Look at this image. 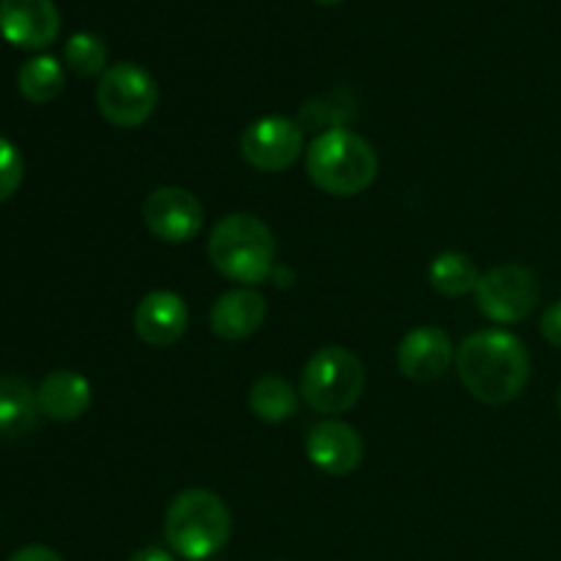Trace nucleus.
<instances>
[{
    "instance_id": "nucleus-1",
    "label": "nucleus",
    "mask_w": 561,
    "mask_h": 561,
    "mask_svg": "<svg viewBox=\"0 0 561 561\" xmlns=\"http://www.w3.org/2000/svg\"><path fill=\"white\" fill-rule=\"evenodd\" d=\"M466 392L485 405H504L518 398L531 376V356L524 340L502 329H485L460 343L455 354Z\"/></svg>"
},
{
    "instance_id": "nucleus-2",
    "label": "nucleus",
    "mask_w": 561,
    "mask_h": 561,
    "mask_svg": "<svg viewBox=\"0 0 561 561\" xmlns=\"http://www.w3.org/2000/svg\"><path fill=\"white\" fill-rule=\"evenodd\" d=\"M305 164L312 184L334 197L359 195L378 175L376 148L345 126L321 131L307 146Z\"/></svg>"
},
{
    "instance_id": "nucleus-3",
    "label": "nucleus",
    "mask_w": 561,
    "mask_h": 561,
    "mask_svg": "<svg viewBox=\"0 0 561 561\" xmlns=\"http://www.w3.org/2000/svg\"><path fill=\"white\" fill-rule=\"evenodd\" d=\"M277 241L255 214H228L208 239V261L222 277L239 285H261L274 274Z\"/></svg>"
},
{
    "instance_id": "nucleus-4",
    "label": "nucleus",
    "mask_w": 561,
    "mask_h": 561,
    "mask_svg": "<svg viewBox=\"0 0 561 561\" xmlns=\"http://www.w3.org/2000/svg\"><path fill=\"white\" fill-rule=\"evenodd\" d=\"M233 518L217 493L190 488L170 502L164 515V540L181 559L206 561L217 557L230 540Z\"/></svg>"
},
{
    "instance_id": "nucleus-5",
    "label": "nucleus",
    "mask_w": 561,
    "mask_h": 561,
    "mask_svg": "<svg viewBox=\"0 0 561 561\" xmlns=\"http://www.w3.org/2000/svg\"><path fill=\"white\" fill-rule=\"evenodd\" d=\"M367 373L359 356L343 345H327L310 356L301 373V398L318 414H345L359 403Z\"/></svg>"
},
{
    "instance_id": "nucleus-6",
    "label": "nucleus",
    "mask_w": 561,
    "mask_h": 561,
    "mask_svg": "<svg viewBox=\"0 0 561 561\" xmlns=\"http://www.w3.org/2000/svg\"><path fill=\"white\" fill-rule=\"evenodd\" d=\"M159 91L153 77L137 64H113L96 88V107L107 124L118 129H137L153 115Z\"/></svg>"
},
{
    "instance_id": "nucleus-7",
    "label": "nucleus",
    "mask_w": 561,
    "mask_h": 561,
    "mask_svg": "<svg viewBox=\"0 0 561 561\" xmlns=\"http://www.w3.org/2000/svg\"><path fill=\"white\" fill-rule=\"evenodd\" d=\"M477 310L493 323H518L535 312L540 301V279L529 266L504 263L480 277L474 288Z\"/></svg>"
},
{
    "instance_id": "nucleus-8",
    "label": "nucleus",
    "mask_w": 561,
    "mask_h": 561,
    "mask_svg": "<svg viewBox=\"0 0 561 561\" xmlns=\"http://www.w3.org/2000/svg\"><path fill=\"white\" fill-rule=\"evenodd\" d=\"M241 157L261 173H283L305 153V129L285 115L252 121L239 140Z\"/></svg>"
},
{
    "instance_id": "nucleus-9",
    "label": "nucleus",
    "mask_w": 561,
    "mask_h": 561,
    "mask_svg": "<svg viewBox=\"0 0 561 561\" xmlns=\"http://www.w3.org/2000/svg\"><path fill=\"white\" fill-rule=\"evenodd\" d=\"M203 203L184 186H159L142 203V222L168 244H184L203 228Z\"/></svg>"
},
{
    "instance_id": "nucleus-10",
    "label": "nucleus",
    "mask_w": 561,
    "mask_h": 561,
    "mask_svg": "<svg viewBox=\"0 0 561 561\" xmlns=\"http://www.w3.org/2000/svg\"><path fill=\"white\" fill-rule=\"evenodd\" d=\"M60 14L53 0H0V36L11 47L47 49L58 38Z\"/></svg>"
},
{
    "instance_id": "nucleus-11",
    "label": "nucleus",
    "mask_w": 561,
    "mask_h": 561,
    "mask_svg": "<svg viewBox=\"0 0 561 561\" xmlns=\"http://www.w3.org/2000/svg\"><path fill=\"white\" fill-rule=\"evenodd\" d=\"M305 453L310 463L323 474L345 477L359 469L362 458H365V442L348 422L323 420L307 433Z\"/></svg>"
},
{
    "instance_id": "nucleus-12",
    "label": "nucleus",
    "mask_w": 561,
    "mask_h": 561,
    "mask_svg": "<svg viewBox=\"0 0 561 561\" xmlns=\"http://www.w3.org/2000/svg\"><path fill=\"white\" fill-rule=\"evenodd\" d=\"M455 345L438 327L411 329L398 345V367L411 381H436L453 367Z\"/></svg>"
},
{
    "instance_id": "nucleus-13",
    "label": "nucleus",
    "mask_w": 561,
    "mask_h": 561,
    "mask_svg": "<svg viewBox=\"0 0 561 561\" xmlns=\"http://www.w3.org/2000/svg\"><path fill=\"white\" fill-rule=\"evenodd\" d=\"M190 327V307L173 290H151L135 310L137 337L153 348H170Z\"/></svg>"
},
{
    "instance_id": "nucleus-14",
    "label": "nucleus",
    "mask_w": 561,
    "mask_h": 561,
    "mask_svg": "<svg viewBox=\"0 0 561 561\" xmlns=\"http://www.w3.org/2000/svg\"><path fill=\"white\" fill-rule=\"evenodd\" d=\"M266 321V299L255 288H236L219 296L211 307V332L219 340L239 343L252 337Z\"/></svg>"
},
{
    "instance_id": "nucleus-15",
    "label": "nucleus",
    "mask_w": 561,
    "mask_h": 561,
    "mask_svg": "<svg viewBox=\"0 0 561 561\" xmlns=\"http://www.w3.org/2000/svg\"><path fill=\"white\" fill-rule=\"evenodd\" d=\"M38 411L53 422H75L91 405V383L75 370H53L36 389Z\"/></svg>"
},
{
    "instance_id": "nucleus-16",
    "label": "nucleus",
    "mask_w": 561,
    "mask_h": 561,
    "mask_svg": "<svg viewBox=\"0 0 561 561\" xmlns=\"http://www.w3.org/2000/svg\"><path fill=\"white\" fill-rule=\"evenodd\" d=\"M38 398L36 389L16 376H0V436L20 438L36 427Z\"/></svg>"
},
{
    "instance_id": "nucleus-17",
    "label": "nucleus",
    "mask_w": 561,
    "mask_h": 561,
    "mask_svg": "<svg viewBox=\"0 0 561 561\" xmlns=\"http://www.w3.org/2000/svg\"><path fill=\"white\" fill-rule=\"evenodd\" d=\"M64 66L53 55H36V58L25 60L20 66V75H16V88L33 104H47L58 99L64 93Z\"/></svg>"
},
{
    "instance_id": "nucleus-18",
    "label": "nucleus",
    "mask_w": 561,
    "mask_h": 561,
    "mask_svg": "<svg viewBox=\"0 0 561 561\" xmlns=\"http://www.w3.org/2000/svg\"><path fill=\"white\" fill-rule=\"evenodd\" d=\"M250 409L257 420L279 425V422H288L299 411V394L285 378L266 376L252 383Z\"/></svg>"
},
{
    "instance_id": "nucleus-19",
    "label": "nucleus",
    "mask_w": 561,
    "mask_h": 561,
    "mask_svg": "<svg viewBox=\"0 0 561 561\" xmlns=\"http://www.w3.org/2000/svg\"><path fill=\"white\" fill-rule=\"evenodd\" d=\"M480 268L466 252H442L431 263V285L447 299H460V296L474 294L480 283Z\"/></svg>"
},
{
    "instance_id": "nucleus-20",
    "label": "nucleus",
    "mask_w": 561,
    "mask_h": 561,
    "mask_svg": "<svg viewBox=\"0 0 561 561\" xmlns=\"http://www.w3.org/2000/svg\"><path fill=\"white\" fill-rule=\"evenodd\" d=\"M64 60L77 77H102L107 66V44L96 33H75L64 47Z\"/></svg>"
},
{
    "instance_id": "nucleus-21",
    "label": "nucleus",
    "mask_w": 561,
    "mask_h": 561,
    "mask_svg": "<svg viewBox=\"0 0 561 561\" xmlns=\"http://www.w3.org/2000/svg\"><path fill=\"white\" fill-rule=\"evenodd\" d=\"M22 179H25L22 153L16 151L14 142L0 137V203L16 195V190L22 186Z\"/></svg>"
},
{
    "instance_id": "nucleus-22",
    "label": "nucleus",
    "mask_w": 561,
    "mask_h": 561,
    "mask_svg": "<svg viewBox=\"0 0 561 561\" xmlns=\"http://www.w3.org/2000/svg\"><path fill=\"white\" fill-rule=\"evenodd\" d=\"M540 332H542V337L548 340V343L561 348V299L553 301V305L548 307L546 312H542Z\"/></svg>"
},
{
    "instance_id": "nucleus-23",
    "label": "nucleus",
    "mask_w": 561,
    "mask_h": 561,
    "mask_svg": "<svg viewBox=\"0 0 561 561\" xmlns=\"http://www.w3.org/2000/svg\"><path fill=\"white\" fill-rule=\"evenodd\" d=\"M9 561H64V559L47 546H25L20 548V551L11 553Z\"/></svg>"
},
{
    "instance_id": "nucleus-24",
    "label": "nucleus",
    "mask_w": 561,
    "mask_h": 561,
    "mask_svg": "<svg viewBox=\"0 0 561 561\" xmlns=\"http://www.w3.org/2000/svg\"><path fill=\"white\" fill-rule=\"evenodd\" d=\"M129 561H175L173 553L168 548H159V546H146L140 548L137 553H131Z\"/></svg>"
},
{
    "instance_id": "nucleus-25",
    "label": "nucleus",
    "mask_w": 561,
    "mask_h": 561,
    "mask_svg": "<svg viewBox=\"0 0 561 561\" xmlns=\"http://www.w3.org/2000/svg\"><path fill=\"white\" fill-rule=\"evenodd\" d=\"M316 3H321V5H337V3H343V0H316Z\"/></svg>"
},
{
    "instance_id": "nucleus-26",
    "label": "nucleus",
    "mask_w": 561,
    "mask_h": 561,
    "mask_svg": "<svg viewBox=\"0 0 561 561\" xmlns=\"http://www.w3.org/2000/svg\"><path fill=\"white\" fill-rule=\"evenodd\" d=\"M557 405H559V414H561V389H559V398H557Z\"/></svg>"
}]
</instances>
